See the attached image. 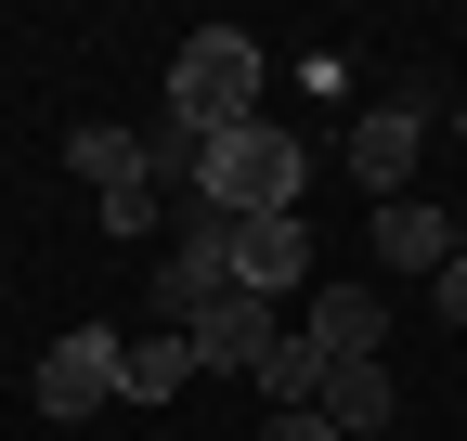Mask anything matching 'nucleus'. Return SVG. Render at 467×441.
<instances>
[{
    "label": "nucleus",
    "instance_id": "10",
    "mask_svg": "<svg viewBox=\"0 0 467 441\" xmlns=\"http://www.w3.org/2000/svg\"><path fill=\"white\" fill-rule=\"evenodd\" d=\"M389 364H325V390H312V415L337 428V441H389Z\"/></svg>",
    "mask_w": 467,
    "mask_h": 441
},
{
    "label": "nucleus",
    "instance_id": "14",
    "mask_svg": "<svg viewBox=\"0 0 467 441\" xmlns=\"http://www.w3.org/2000/svg\"><path fill=\"white\" fill-rule=\"evenodd\" d=\"M156 208H169L156 182H117V195H91V220H104V247H143V234H156Z\"/></svg>",
    "mask_w": 467,
    "mask_h": 441
},
{
    "label": "nucleus",
    "instance_id": "4",
    "mask_svg": "<svg viewBox=\"0 0 467 441\" xmlns=\"http://www.w3.org/2000/svg\"><path fill=\"white\" fill-rule=\"evenodd\" d=\"M221 286H234V220H221V208H182V234L156 247V324L182 338V324H195Z\"/></svg>",
    "mask_w": 467,
    "mask_h": 441
},
{
    "label": "nucleus",
    "instance_id": "7",
    "mask_svg": "<svg viewBox=\"0 0 467 441\" xmlns=\"http://www.w3.org/2000/svg\"><path fill=\"white\" fill-rule=\"evenodd\" d=\"M234 286L285 312V299L312 286V220H299V208H273V220H234Z\"/></svg>",
    "mask_w": 467,
    "mask_h": 441
},
{
    "label": "nucleus",
    "instance_id": "12",
    "mask_svg": "<svg viewBox=\"0 0 467 441\" xmlns=\"http://www.w3.org/2000/svg\"><path fill=\"white\" fill-rule=\"evenodd\" d=\"M247 376H260V403H273V415H312V390H325V351L299 338V324H285V338H273Z\"/></svg>",
    "mask_w": 467,
    "mask_h": 441
},
{
    "label": "nucleus",
    "instance_id": "3",
    "mask_svg": "<svg viewBox=\"0 0 467 441\" xmlns=\"http://www.w3.org/2000/svg\"><path fill=\"white\" fill-rule=\"evenodd\" d=\"M117 364H130V338H117V324H66V338L39 351L26 403H39L52 428H78V415H104V403H117Z\"/></svg>",
    "mask_w": 467,
    "mask_h": 441
},
{
    "label": "nucleus",
    "instance_id": "5",
    "mask_svg": "<svg viewBox=\"0 0 467 441\" xmlns=\"http://www.w3.org/2000/svg\"><path fill=\"white\" fill-rule=\"evenodd\" d=\"M337 156H350V182H364L377 208H389V195H416V156H429V91H389V104H364Z\"/></svg>",
    "mask_w": 467,
    "mask_h": 441
},
{
    "label": "nucleus",
    "instance_id": "1",
    "mask_svg": "<svg viewBox=\"0 0 467 441\" xmlns=\"http://www.w3.org/2000/svg\"><path fill=\"white\" fill-rule=\"evenodd\" d=\"M299 195H312V156H299V130L247 118V130L195 143V208H221V220H273V208H299Z\"/></svg>",
    "mask_w": 467,
    "mask_h": 441
},
{
    "label": "nucleus",
    "instance_id": "16",
    "mask_svg": "<svg viewBox=\"0 0 467 441\" xmlns=\"http://www.w3.org/2000/svg\"><path fill=\"white\" fill-rule=\"evenodd\" d=\"M260 441H337V428H325V415H273Z\"/></svg>",
    "mask_w": 467,
    "mask_h": 441
},
{
    "label": "nucleus",
    "instance_id": "8",
    "mask_svg": "<svg viewBox=\"0 0 467 441\" xmlns=\"http://www.w3.org/2000/svg\"><path fill=\"white\" fill-rule=\"evenodd\" d=\"M182 338H195V364H208V376H247V364L285 338V312H273V299H247V286H221V299L182 324Z\"/></svg>",
    "mask_w": 467,
    "mask_h": 441
},
{
    "label": "nucleus",
    "instance_id": "11",
    "mask_svg": "<svg viewBox=\"0 0 467 441\" xmlns=\"http://www.w3.org/2000/svg\"><path fill=\"white\" fill-rule=\"evenodd\" d=\"M195 338H169V324H156V338H130V364H117V403H169V390H195Z\"/></svg>",
    "mask_w": 467,
    "mask_h": 441
},
{
    "label": "nucleus",
    "instance_id": "15",
    "mask_svg": "<svg viewBox=\"0 0 467 441\" xmlns=\"http://www.w3.org/2000/svg\"><path fill=\"white\" fill-rule=\"evenodd\" d=\"M429 312H441V324H467V247H454V260L429 272Z\"/></svg>",
    "mask_w": 467,
    "mask_h": 441
},
{
    "label": "nucleus",
    "instance_id": "9",
    "mask_svg": "<svg viewBox=\"0 0 467 441\" xmlns=\"http://www.w3.org/2000/svg\"><path fill=\"white\" fill-rule=\"evenodd\" d=\"M454 247H467L454 208H429V195H389V208H377V260H389V272H441Z\"/></svg>",
    "mask_w": 467,
    "mask_h": 441
},
{
    "label": "nucleus",
    "instance_id": "6",
    "mask_svg": "<svg viewBox=\"0 0 467 441\" xmlns=\"http://www.w3.org/2000/svg\"><path fill=\"white\" fill-rule=\"evenodd\" d=\"M299 338H312L325 364H377V351H389V286H364V272H337V286H312Z\"/></svg>",
    "mask_w": 467,
    "mask_h": 441
},
{
    "label": "nucleus",
    "instance_id": "2",
    "mask_svg": "<svg viewBox=\"0 0 467 441\" xmlns=\"http://www.w3.org/2000/svg\"><path fill=\"white\" fill-rule=\"evenodd\" d=\"M247 118H260V39L195 26L182 52H169V130H182V143H221V130H247Z\"/></svg>",
    "mask_w": 467,
    "mask_h": 441
},
{
    "label": "nucleus",
    "instance_id": "13",
    "mask_svg": "<svg viewBox=\"0 0 467 441\" xmlns=\"http://www.w3.org/2000/svg\"><path fill=\"white\" fill-rule=\"evenodd\" d=\"M66 169H78L91 195H117V182H143V143L117 130V118H91V130H66Z\"/></svg>",
    "mask_w": 467,
    "mask_h": 441
}]
</instances>
